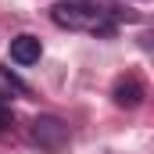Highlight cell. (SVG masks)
<instances>
[{"label": "cell", "mask_w": 154, "mask_h": 154, "mask_svg": "<svg viewBox=\"0 0 154 154\" xmlns=\"http://www.w3.org/2000/svg\"><path fill=\"white\" fill-rule=\"evenodd\" d=\"M50 22L57 29H68V32H97V36H108L115 29L111 11L86 4V0H57L50 7Z\"/></svg>", "instance_id": "cell-1"}, {"label": "cell", "mask_w": 154, "mask_h": 154, "mask_svg": "<svg viewBox=\"0 0 154 154\" xmlns=\"http://www.w3.org/2000/svg\"><path fill=\"white\" fill-rule=\"evenodd\" d=\"M39 57H43V43H39V36L22 32V36L11 39V61H14V65H36Z\"/></svg>", "instance_id": "cell-4"}, {"label": "cell", "mask_w": 154, "mask_h": 154, "mask_svg": "<svg viewBox=\"0 0 154 154\" xmlns=\"http://www.w3.org/2000/svg\"><path fill=\"white\" fill-rule=\"evenodd\" d=\"M11 125H14V111H11L7 104H0V133H7Z\"/></svg>", "instance_id": "cell-5"}, {"label": "cell", "mask_w": 154, "mask_h": 154, "mask_svg": "<svg viewBox=\"0 0 154 154\" xmlns=\"http://www.w3.org/2000/svg\"><path fill=\"white\" fill-rule=\"evenodd\" d=\"M32 140H36V143H39L47 154H61L65 147H68L72 133H68V125H65L61 118H54V115H39L36 122H32Z\"/></svg>", "instance_id": "cell-2"}, {"label": "cell", "mask_w": 154, "mask_h": 154, "mask_svg": "<svg viewBox=\"0 0 154 154\" xmlns=\"http://www.w3.org/2000/svg\"><path fill=\"white\" fill-rule=\"evenodd\" d=\"M111 97H115L118 108H140L143 97H147V90H143V82L136 75H122L115 82V90H111Z\"/></svg>", "instance_id": "cell-3"}]
</instances>
